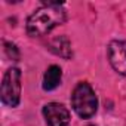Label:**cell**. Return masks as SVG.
I'll list each match as a JSON object with an SVG mask.
<instances>
[{"label":"cell","mask_w":126,"mask_h":126,"mask_svg":"<svg viewBox=\"0 0 126 126\" xmlns=\"http://www.w3.org/2000/svg\"><path fill=\"white\" fill-rule=\"evenodd\" d=\"M21 98V71L12 67L6 71L2 82V101L9 107H16Z\"/></svg>","instance_id":"cell-3"},{"label":"cell","mask_w":126,"mask_h":126,"mask_svg":"<svg viewBox=\"0 0 126 126\" xmlns=\"http://www.w3.org/2000/svg\"><path fill=\"white\" fill-rule=\"evenodd\" d=\"M61 77H62L61 68L58 65H50L43 76V89L45 91H53L61 83Z\"/></svg>","instance_id":"cell-6"},{"label":"cell","mask_w":126,"mask_h":126,"mask_svg":"<svg viewBox=\"0 0 126 126\" xmlns=\"http://www.w3.org/2000/svg\"><path fill=\"white\" fill-rule=\"evenodd\" d=\"M50 49L56 55H59L62 58H70L71 56V46H70V42H68L67 37H56V39H53L52 43H50Z\"/></svg>","instance_id":"cell-7"},{"label":"cell","mask_w":126,"mask_h":126,"mask_svg":"<svg viewBox=\"0 0 126 126\" xmlns=\"http://www.w3.org/2000/svg\"><path fill=\"white\" fill-rule=\"evenodd\" d=\"M71 104L74 111L82 119H89L96 113L98 99L89 83H79L71 95Z\"/></svg>","instance_id":"cell-2"},{"label":"cell","mask_w":126,"mask_h":126,"mask_svg":"<svg viewBox=\"0 0 126 126\" xmlns=\"http://www.w3.org/2000/svg\"><path fill=\"white\" fill-rule=\"evenodd\" d=\"M67 14L58 2H43V6L36 9L27 19V33L33 37H40L64 24Z\"/></svg>","instance_id":"cell-1"},{"label":"cell","mask_w":126,"mask_h":126,"mask_svg":"<svg viewBox=\"0 0 126 126\" xmlns=\"http://www.w3.org/2000/svg\"><path fill=\"white\" fill-rule=\"evenodd\" d=\"M108 61L111 67L119 73L126 76V42L114 40L108 45Z\"/></svg>","instance_id":"cell-5"},{"label":"cell","mask_w":126,"mask_h":126,"mask_svg":"<svg viewBox=\"0 0 126 126\" xmlns=\"http://www.w3.org/2000/svg\"><path fill=\"white\" fill-rule=\"evenodd\" d=\"M43 116L49 126H68L70 111L58 102H49L43 107Z\"/></svg>","instance_id":"cell-4"}]
</instances>
